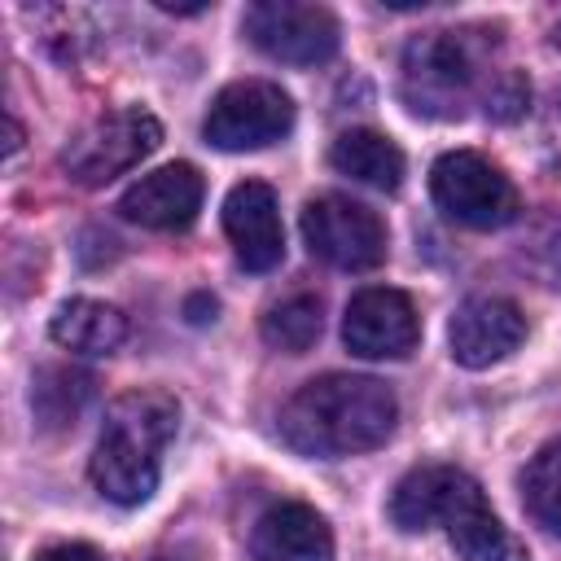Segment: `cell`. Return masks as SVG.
I'll return each instance as SVG.
<instances>
[{
  "label": "cell",
  "mask_w": 561,
  "mask_h": 561,
  "mask_svg": "<svg viewBox=\"0 0 561 561\" xmlns=\"http://www.w3.org/2000/svg\"><path fill=\"white\" fill-rule=\"evenodd\" d=\"M250 552L254 561H333V530L311 504L285 500L254 522Z\"/></svg>",
  "instance_id": "cell-14"
},
{
  "label": "cell",
  "mask_w": 561,
  "mask_h": 561,
  "mask_svg": "<svg viewBox=\"0 0 561 561\" xmlns=\"http://www.w3.org/2000/svg\"><path fill=\"white\" fill-rule=\"evenodd\" d=\"M153 561H197V557L184 552V548H175V552H162V557H153Z\"/></svg>",
  "instance_id": "cell-24"
},
{
  "label": "cell",
  "mask_w": 561,
  "mask_h": 561,
  "mask_svg": "<svg viewBox=\"0 0 561 561\" xmlns=\"http://www.w3.org/2000/svg\"><path fill=\"white\" fill-rule=\"evenodd\" d=\"M495 31H425L403 48V101L425 118H460L491 75Z\"/></svg>",
  "instance_id": "cell-4"
},
{
  "label": "cell",
  "mask_w": 561,
  "mask_h": 561,
  "mask_svg": "<svg viewBox=\"0 0 561 561\" xmlns=\"http://www.w3.org/2000/svg\"><path fill=\"white\" fill-rule=\"evenodd\" d=\"M35 561H101V552L92 543H53Z\"/></svg>",
  "instance_id": "cell-21"
},
{
  "label": "cell",
  "mask_w": 561,
  "mask_h": 561,
  "mask_svg": "<svg viewBox=\"0 0 561 561\" xmlns=\"http://www.w3.org/2000/svg\"><path fill=\"white\" fill-rule=\"evenodd\" d=\"M92 394V377L75 373V368H39L35 386H31V408L44 425H66L79 416L83 399Z\"/></svg>",
  "instance_id": "cell-19"
},
{
  "label": "cell",
  "mask_w": 561,
  "mask_h": 561,
  "mask_svg": "<svg viewBox=\"0 0 561 561\" xmlns=\"http://www.w3.org/2000/svg\"><path fill=\"white\" fill-rule=\"evenodd\" d=\"M245 35L259 53L285 66H316L337 53V18L307 0H259L245 9Z\"/></svg>",
  "instance_id": "cell-9"
},
{
  "label": "cell",
  "mask_w": 561,
  "mask_h": 561,
  "mask_svg": "<svg viewBox=\"0 0 561 561\" xmlns=\"http://www.w3.org/2000/svg\"><path fill=\"white\" fill-rule=\"evenodd\" d=\"M289 127H294V101L280 83H267V79L228 83L202 118L206 145H215L224 153L276 145L280 136H289Z\"/></svg>",
  "instance_id": "cell-6"
},
{
  "label": "cell",
  "mask_w": 561,
  "mask_h": 561,
  "mask_svg": "<svg viewBox=\"0 0 561 561\" xmlns=\"http://www.w3.org/2000/svg\"><path fill=\"white\" fill-rule=\"evenodd\" d=\"M162 140V127L149 110L140 105H127V110H114L96 123H88L61 153V167L75 184L83 188H96V184H110L114 175L131 171L140 158H149Z\"/></svg>",
  "instance_id": "cell-7"
},
{
  "label": "cell",
  "mask_w": 561,
  "mask_h": 561,
  "mask_svg": "<svg viewBox=\"0 0 561 561\" xmlns=\"http://www.w3.org/2000/svg\"><path fill=\"white\" fill-rule=\"evenodd\" d=\"M175 425H180V403L167 390L118 394L101 421V438L88 460L96 491L123 508L145 504L158 491L162 451L175 438Z\"/></svg>",
  "instance_id": "cell-3"
},
{
  "label": "cell",
  "mask_w": 561,
  "mask_h": 561,
  "mask_svg": "<svg viewBox=\"0 0 561 561\" xmlns=\"http://www.w3.org/2000/svg\"><path fill=\"white\" fill-rule=\"evenodd\" d=\"M552 44H557V48H561V22H557V26H552Z\"/></svg>",
  "instance_id": "cell-26"
},
{
  "label": "cell",
  "mask_w": 561,
  "mask_h": 561,
  "mask_svg": "<svg viewBox=\"0 0 561 561\" xmlns=\"http://www.w3.org/2000/svg\"><path fill=\"white\" fill-rule=\"evenodd\" d=\"M202 171L193 162H167L149 175H140L123 197H118V210L123 219L140 224V228H153V232H180L197 219L202 210Z\"/></svg>",
  "instance_id": "cell-13"
},
{
  "label": "cell",
  "mask_w": 561,
  "mask_h": 561,
  "mask_svg": "<svg viewBox=\"0 0 561 561\" xmlns=\"http://www.w3.org/2000/svg\"><path fill=\"white\" fill-rule=\"evenodd\" d=\"M526 337V316L508 298H465L447 324L451 359L465 368H491L508 359Z\"/></svg>",
  "instance_id": "cell-12"
},
{
  "label": "cell",
  "mask_w": 561,
  "mask_h": 561,
  "mask_svg": "<svg viewBox=\"0 0 561 561\" xmlns=\"http://www.w3.org/2000/svg\"><path fill=\"white\" fill-rule=\"evenodd\" d=\"M18 145H22V127H18V123H13V118H9V153H13V149H18Z\"/></svg>",
  "instance_id": "cell-25"
},
{
  "label": "cell",
  "mask_w": 561,
  "mask_h": 561,
  "mask_svg": "<svg viewBox=\"0 0 561 561\" xmlns=\"http://www.w3.org/2000/svg\"><path fill=\"white\" fill-rule=\"evenodd\" d=\"M320 329H324V307L316 294H289V298L272 302L263 316V342L285 351V355L311 351Z\"/></svg>",
  "instance_id": "cell-17"
},
{
  "label": "cell",
  "mask_w": 561,
  "mask_h": 561,
  "mask_svg": "<svg viewBox=\"0 0 561 561\" xmlns=\"http://www.w3.org/2000/svg\"><path fill=\"white\" fill-rule=\"evenodd\" d=\"M486 114L491 118H500V123H513L517 114H526V101H530V83L522 79V75H513V70H504L491 88H486Z\"/></svg>",
  "instance_id": "cell-20"
},
{
  "label": "cell",
  "mask_w": 561,
  "mask_h": 561,
  "mask_svg": "<svg viewBox=\"0 0 561 561\" xmlns=\"http://www.w3.org/2000/svg\"><path fill=\"white\" fill-rule=\"evenodd\" d=\"M342 342L359 359H403L421 342V316L403 289H359L342 316Z\"/></svg>",
  "instance_id": "cell-10"
},
{
  "label": "cell",
  "mask_w": 561,
  "mask_h": 561,
  "mask_svg": "<svg viewBox=\"0 0 561 561\" xmlns=\"http://www.w3.org/2000/svg\"><path fill=\"white\" fill-rule=\"evenodd\" d=\"M224 232L245 272H272L285 259V228L276 193L263 180H241L224 197Z\"/></svg>",
  "instance_id": "cell-11"
},
{
  "label": "cell",
  "mask_w": 561,
  "mask_h": 561,
  "mask_svg": "<svg viewBox=\"0 0 561 561\" xmlns=\"http://www.w3.org/2000/svg\"><path fill=\"white\" fill-rule=\"evenodd\" d=\"M548 276H552V285L561 289V232H557L552 245H548Z\"/></svg>",
  "instance_id": "cell-23"
},
{
  "label": "cell",
  "mask_w": 561,
  "mask_h": 561,
  "mask_svg": "<svg viewBox=\"0 0 561 561\" xmlns=\"http://www.w3.org/2000/svg\"><path fill=\"white\" fill-rule=\"evenodd\" d=\"M557 110H561V92H557Z\"/></svg>",
  "instance_id": "cell-27"
},
{
  "label": "cell",
  "mask_w": 561,
  "mask_h": 561,
  "mask_svg": "<svg viewBox=\"0 0 561 561\" xmlns=\"http://www.w3.org/2000/svg\"><path fill=\"white\" fill-rule=\"evenodd\" d=\"M434 206L465 228H504L517 219L522 202L513 180L473 149H451L430 167Z\"/></svg>",
  "instance_id": "cell-5"
},
{
  "label": "cell",
  "mask_w": 561,
  "mask_h": 561,
  "mask_svg": "<svg viewBox=\"0 0 561 561\" xmlns=\"http://www.w3.org/2000/svg\"><path fill=\"white\" fill-rule=\"evenodd\" d=\"M302 241L342 272H368L386 259V224L346 193H320L302 206Z\"/></svg>",
  "instance_id": "cell-8"
},
{
  "label": "cell",
  "mask_w": 561,
  "mask_h": 561,
  "mask_svg": "<svg viewBox=\"0 0 561 561\" xmlns=\"http://www.w3.org/2000/svg\"><path fill=\"white\" fill-rule=\"evenodd\" d=\"M53 342L75 355H110L127 337V316L96 298H66L48 324Z\"/></svg>",
  "instance_id": "cell-16"
},
{
  "label": "cell",
  "mask_w": 561,
  "mask_h": 561,
  "mask_svg": "<svg viewBox=\"0 0 561 561\" xmlns=\"http://www.w3.org/2000/svg\"><path fill=\"white\" fill-rule=\"evenodd\" d=\"M329 162H333V171H342V175H351V180H359L368 188H381V193H394L403 184V171H408L403 149L390 136L373 131V127L342 131L329 145Z\"/></svg>",
  "instance_id": "cell-15"
},
{
  "label": "cell",
  "mask_w": 561,
  "mask_h": 561,
  "mask_svg": "<svg viewBox=\"0 0 561 561\" xmlns=\"http://www.w3.org/2000/svg\"><path fill=\"white\" fill-rule=\"evenodd\" d=\"M184 316H188L193 324H206V320H215V298H210V294H193V298L184 302Z\"/></svg>",
  "instance_id": "cell-22"
},
{
  "label": "cell",
  "mask_w": 561,
  "mask_h": 561,
  "mask_svg": "<svg viewBox=\"0 0 561 561\" xmlns=\"http://www.w3.org/2000/svg\"><path fill=\"white\" fill-rule=\"evenodd\" d=\"M394 421L399 399L386 381L329 373L289 394V403L280 408V438L298 456L333 460L381 447L394 434Z\"/></svg>",
  "instance_id": "cell-1"
},
{
  "label": "cell",
  "mask_w": 561,
  "mask_h": 561,
  "mask_svg": "<svg viewBox=\"0 0 561 561\" xmlns=\"http://www.w3.org/2000/svg\"><path fill=\"white\" fill-rule=\"evenodd\" d=\"M399 530L443 526L460 561H526V543L486 508L482 486L456 465H416L390 495Z\"/></svg>",
  "instance_id": "cell-2"
},
{
  "label": "cell",
  "mask_w": 561,
  "mask_h": 561,
  "mask_svg": "<svg viewBox=\"0 0 561 561\" xmlns=\"http://www.w3.org/2000/svg\"><path fill=\"white\" fill-rule=\"evenodd\" d=\"M522 504H526V513L543 530L561 535V438L539 447V456L526 465V473H522Z\"/></svg>",
  "instance_id": "cell-18"
}]
</instances>
